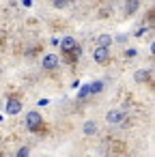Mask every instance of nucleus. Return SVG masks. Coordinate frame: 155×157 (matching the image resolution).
<instances>
[{
    "label": "nucleus",
    "mask_w": 155,
    "mask_h": 157,
    "mask_svg": "<svg viewBox=\"0 0 155 157\" xmlns=\"http://www.w3.org/2000/svg\"><path fill=\"white\" fill-rule=\"evenodd\" d=\"M26 127H28V131H33V133H41V131L45 129L43 116H41L37 110L28 112V114H26Z\"/></svg>",
    "instance_id": "obj_1"
},
{
    "label": "nucleus",
    "mask_w": 155,
    "mask_h": 157,
    "mask_svg": "<svg viewBox=\"0 0 155 157\" xmlns=\"http://www.w3.org/2000/svg\"><path fill=\"white\" fill-rule=\"evenodd\" d=\"M106 121H108L110 125H125V123H127V114H125L123 110H110V112L106 114Z\"/></svg>",
    "instance_id": "obj_2"
},
{
    "label": "nucleus",
    "mask_w": 155,
    "mask_h": 157,
    "mask_svg": "<svg viewBox=\"0 0 155 157\" xmlns=\"http://www.w3.org/2000/svg\"><path fill=\"white\" fill-rule=\"evenodd\" d=\"M93 58H95L97 65L110 63V58H112V56H110V48H99V45H97V48L93 50Z\"/></svg>",
    "instance_id": "obj_3"
},
{
    "label": "nucleus",
    "mask_w": 155,
    "mask_h": 157,
    "mask_svg": "<svg viewBox=\"0 0 155 157\" xmlns=\"http://www.w3.org/2000/svg\"><path fill=\"white\" fill-rule=\"evenodd\" d=\"M5 110H7V114H20L22 112V99L20 97H9L7 99V103H5Z\"/></svg>",
    "instance_id": "obj_4"
},
{
    "label": "nucleus",
    "mask_w": 155,
    "mask_h": 157,
    "mask_svg": "<svg viewBox=\"0 0 155 157\" xmlns=\"http://www.w3.org/2000/svg\"><path fill=\"white\" fill-rule=\"evenodd\" d=\"M58 65H60V58H58L56 54H45V56H43V60H41V67H43V69H48V71L56 69Z\"/></svg>",
    "instance_id": "obj_5"
},
{
    "label": "nucleus",
    "mask_w": 155,
    "mask_h": 157,
    "mask_svg": "<svg viewBox=\"0 0 155 157\" xmlns=\"http://www.w3.org/2000/svg\"><path fill=\"white\" fill-rule=\"evenodd\" d=\"M76 48H78V43H76L73 37H65V39L60 41V52H63V54H73Z\"/></svg>",
    "instance_id": "obj_6"
},
{
    "label": "nucleus",
    "mask_w": 155,
    "mask_h": 157,
    "mask_svg": "<svg viewBox=\"0 0 155 157\" xmlns=\"http://www.w3.org/2000/svg\"><path fill=\"white\" fill-rule=\"evenodd\" d=\"M134 80H136V82H140V84H144V82H149V80H151V71L140 69V71H136V73H134Z\"/></svg>",
    "instance_id": "obj_7"
},
{
    "label": "nucleus",
    "mask_w": 155,
    "mask_h": 157,
    "mask_svg": "<svg viewBox=\"0 0 155 157\" xmlns=\"http://www.w3.org/2000/svg\"><path fill=\"white\" fill-rule=\"evenodd\" d=\"M138 7H140L138 0H127V2H125V13H127V15H134V13L138 11Z\"/></svg>",
    "instance_id": "obj_8"
},
{
    "label": "nucleus",
    "mask_w": 155,
    "mask_h": 157,
    "mask_svg": "<svg viewBox=\"0 0 155 157\" xmlns=\"http://www.w3.org/2000/svg\"><path fill=\"white\" fill-rule=\"evenodd\" d=\"M97 43H99V48H110L112 45V37L110 35H99Z\"/></svg>",
    "instance_id": "obj_9"
},
{
    "label": "nucleus",
    "mask_w": 155,
    "mask_h": 157,
    "mask_svg": "<svg viewBox=\"0 0 155 157\" xmlns=\"http://www.w3.org/2000/svg\"><path fill=\"white\" fill-rule=\"evenodd\" d=\"M95 131H97V125H95L93 121H86V123H84V136H93Z\"/></svg>",
    "instance_id": "obj_10"
},
{
    "label": "nucleus",
    "mask_w": 155,
    "mask_h": 157,
    "mask_svg": "<svg viewBox=\"0 0 155 157\" xmlns=\"http://www.w3.org/2000/svg\"><path fill=\"white\" fill-rule=\"evenodd\" d=\"M52 5H54L56 9H65V7L71 5V0H52Z\"/></svg>",
    "instance_id": "obj_11"
},
{
    "label": "nucleus",
    "mask_w": 155,
    "mask_h": 157,
    "mask_svg": "<svg viewBox=\"0 0 155 157\" xmlns=\"http://www.w3.org/2000/svg\"><path fill=\"white\" fill-rule=\"evenodd\" d=\"M101 90H103V82H95L88 86V93H101Z\"/></svg>",
    "instance_id": "obj_12"
},
{
    "label": "nucleus",
    "mask_w": 155,
    "mask_h": 157,
    "mask_svg": "<svg viewBox=\"0 0 155 157\" xmlns=\"http://www.w3.org/2000/svg\"><path fill=\"white\" fill-rule=\"evenodd\" d=\"M28 153H30V151H28V148L24 146V148H20V153H17V157H28Z\"/></svg>",
    "instance_id": "obj_13"
},
{
    "label": "nucleus",
    "mask_w": 155,
    "mask_h": 157,
    "mask_svg": "<svg viewBox=\"0 0 155 157\" xmlns=\"http://www.w3.org/2000/svg\"><path fill=\"white\" fill-rule=\"evenodd\" d=\"M144 33H146V28H144V26H140V28H138V30H136V37H142V35H144Z\"/></svg>",
    "instance_id": "obj_14"
},
{
    "label": "nucleus",
    "mask_w": 155,
    "mask_h": 157,
    "mask_svg": "<svg viewBox=\"0 0 155 157\" xmlns=\"http://www.w3.org/2000/svg\"><path fill=\"white\" fill-rule=\"evenodd\" d=\"M125 56H129V58H131V56H136V50H127V52H125Z\"/></svg>",
    "instance_id": "obj_15"
}]
</instances>
